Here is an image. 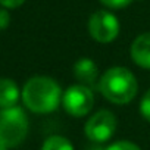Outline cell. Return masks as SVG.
<instances>
[{
  "label": "cell",
  "instance_id": "obj_8",
  "mask_svg": "<svg viewBox=\"0 0 150 150\" xmlns=\"http://www.w3.org/2000/svg\"><path fill=\"white\" fill-rule=\"evenodd\" d=\"M131 57L140 68L150 69V33L135 37L131 44Z\"/></svg>",
  "mask_w": 150,
  "mask_h": 150
},
{
  "label": "cell",
  "instance_id": "obj_3",
  "mask_svg": "<svg viewBox=\"0 0 150 150\" xmlns=\"http://www.w3.org/2000/svg\"><path fill=\"white\" fill-rule=\"evenodd\" d=\"M28 134V118L19 106L0 109V146L13 149Z\"/></svg>",
  "mask_w": 150,
  "mask_h": 150
},
{
  "label": "cell",
  "instance_id": "obj_5",
  "mask_svg": "<svg viewBox=\"0 0 150 150\" xmlns=\"http://www.w3.org/2000/svg\"><path fill=\"white\" fill-rule=\"evenodd\" d=\"M118 119L109 109L97 110L94 115L88 118L84 125V132L88 140L94 143H106L116 132Z\"/></svg>",
  "mask_w": 150,
  "mask_h": 150
},
{
  "label": "cell",
  "instance_id": "obj_6",
  "mask_svg": "<svg viewBox=\"0 0 150 150\" xmlns=\"http://www.w3.org/2000/svg\"><path fill=\"white\" fill-rule=\"evenodd\" d=\"M88 34L97 43H112L119 34V21L109 11H97L88 19Z\"/></svg>",
  "mask_w": 150,
  "mask_h": 150
},
{
  "label": "cell",
  "instance_id": "obj_2",
  "mask_svg": "<svg viewBox=\"0 0 150 150\" xmlns=\"http://www.w3.org/2000/svg\"><path fill=\"white\" fill-rule=\"evenodd\" d=\"M99 90L106 100L115 105H127L137 96L138 83L128 68L112 66L99 78Z\"/></svg>",
  "mask_w": 150,
  "mask_h": 150
},
{
  "label": "cell",
  "instance_id": "obj_9",
  "mask_svg": "<svg viewBox=\"0 0 150 150\" xmlns=\"http://www.w3.org/2000/svg\"><path fill=\"white\" fill-rule=\"evenodd\" d=\"M19 97H21V90L18 84L11 78L0 77V109L16 106Z\"/></svg>",
  "mask_w": 150,
  "mask_h": 150
},
{
  "label": "cell",
  "instance_id": "obj_1",
  "mask_svg": "<svg viewBox=\"0 0 150 150\" xmlns=\"http://www.w3.org/2000/svg\"><path fill=\"white\" fill-rule=\"evenodd\" d=\"M24 105L34 113H50L57 109L62 100L60 86L50 77H31L21 91Z\"/></svg>",
  "mask_w": 150,
  "mask_h": 150
},
{
  "label": "cell",
  "instance_id": "obj_16",
  "mask_svg": "<svg viewBox=\"0 0 150 150\" xmlns=\"http://www.w3.org/2000/svg\"><path fill=\"white\" fill-rule=\"evenodd\" d=\"M0 150H9V149H6V147H2V146H0Z\"/></svg>",
  "mask_w": 150,
  "mask_h": 150
},
{
  "label": "cell",
  "instance_id": "obj_14",
  "mask_svg": "<svg viewBox=\"0 0 150 150\" xmlns=\"http://www.w3.org/2000/svg\"><path fill=\"white\" fill-rule=\"evenodd\" d=\"M25 3V0H0V5L5 9H16Z\"/></svg>",
  "mask_w": 150,
  "mask_h": 150
},
{
  "label": "cell",
  "instance_id": "obj_12",
  "mask_svg": "<svg viewBox=\"0 0 150 150\" xmlns=\"http://www.w3.org/2000/svg\"><path fill=\"white\" fill-rule=\"evenodd\" d=\"M105 150H141L135 143L132 141H127V140H121V141H115L110 146H108Z\"/></svg>",
  "mask_w": 150,
  "mask_h": 150
},
{
  "label": "cell",
  "instance_id": "obj_13",
  "mask_svg": "<svg viewBox=\"0 0 150 150\" xmlns=\"http://www.w3.org/2000/svg\"><path fill=\"white\" fill-rule=\"evenodd\" d=\"M134 0H100V3L109 9H124L129 6Z\"/></svg>",
  "mask_w": 150,
  "mask_h": 150
},
{
  "label": "cell",
  "instance_id": "obj_15",
  "mask_svg": "<svg viewBox=\"0 0 150 150\" xmlns=\"http://www.w3.org/2000/svg\"><path fill=\"white\" fill-rule=\"evenodd\" d=\"M9 22H11L9 12H8L6 9H0V31L6 30V28L9 27Z\"/></svg>",
  "mask_w": 150,
  "mask_h": 150
},
{
  "label": "cell",
  "instance_id": "obj_11",
  "mask_svg": "<svg viewBox=\"0 0 150 150\" xmlns=\"http://www.w3.org/2000/svg\"><path fill=\"white\" fill-rule=\"evenodd\" d=\"M140 113L141 116L150 122V88L143 94L141 102H140Z\"/></svg>",
  "mask_w": 150,
  "mask_h": 150
},
{
  "label": "cell",
  "instance_id": "obj_7",
  "mask_svg": "<svg viewBox=\"0 0 150 150\" xmlns=\"http://www.w3.org/2000/svg\"><path fill=\"white\" fill-rule=\"evenodd\" d=\"M74 77L80 84L93 87L99 80V68L94 60L88 57H81L74 65Z\"/></svg>",
  "mask_w": 150,
  "mask_h": 150
},
{
  "label": "cell",
  "instance_id": "obj_4",
  "mask_svg": "<svg viewBox=\"0 0 150 150\" xmlns=\"http://www.w3.org/2000/svg\"><path fill=\"white\" fill-rule=\"evenodd\" d=\"M62 105L65 110L75 116L81 118L90 113L94 105V94L90 87L83 84H75L68 87L62 94Z\"/></svg>",
  "mask_w": 150,
  "mask_h": 150
},
{
  "label": "cell",
  "instance_id": "obj_10",
  "mask_svg": "<svg viewBox=\"0 0 150 150\" xmlns=\"http://www.w3.org/2000/svg\"><path fill=\"white\" fill-rule=\"evenodd\" d=\"M41 150H74V146L63 135H50L44 140Z\"/></svg>",
  "mask_w": 150,
  "mask_h": 150
}]
</instances>
